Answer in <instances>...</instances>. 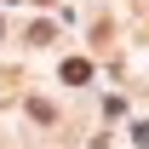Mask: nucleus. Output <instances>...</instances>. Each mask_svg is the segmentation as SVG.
<instances>
[{"mask_svg":"<svg viewBox=\"0 0 149 149\" xmlns=\"http://www.w3.org/2000/svg\"><path fill=\"white\" fill-rule=\"evenodd\" d=\"M86 74H92V63H86V57H69V63H63V80H69V86H80Z\"/></svg>","mask_w":149,"mask_h":149,"instance_id":"f257e3e1","label":"nucleus"}]
</instances>
